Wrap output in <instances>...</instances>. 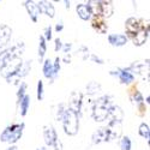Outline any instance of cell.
Instances as JSON below:
<instances>
[{"mask_svg": "<svg viewBox=\"0 0 150 150\" xmlns=\"http://www.w3.org/2000/svg\"><path fill=\"white\" fill-rule=\"evenodd\" d=\"M125 29H126V37L130 39L134 46H143L149 37V22L131 17L125 22Z\"/></svg>", "mask_w": 150, "mask_h": 150, "instance_id": "1", "label": "cell"}, {"mask_svg": "<svg viewBox=\"0 0 150 150\" xmlns=\"http://www.w3.org/2000/svg\"><path fill=\"white\" fill-rule=\"evenodd\" d=\"M60 120L62 122V127H64V131H65L66 134H69V136L77 134V132L79 130L78 114H76L74 112H72L69 108H66L64 110V113H62Z\"/></svg>", "mask_w": 150, "mask_h": 150, "instance_id": "2", "label": "cell"}, {"mask_svg": "<svg viewBox=\"0 0 150 150\" xmlns=\"http://www.w3.org/2000/svg\"><path fill=\"white\" fill-rule=\"evenodd\" d=\"M22 65H23V61L21 57H12L0 66V73H1V76L6 81L10 82L12 77L17 76L19 73Z\"/></svg>", "mask_w": 150, "mask_h": 150, "instance_id": "3", "label": "cell"}, {"mask_svg": "<svg viewBox=\"0 0 150 150\" xmlns=\"http://www.w3.org/2000/svg\"><path fill=\"white\" fill-rule=\"evenodd\" d=\"M24 127H25L24 122L8 125V126L5 127V130L1 132V134H0V141L10 143V144H13V143L18 142L23 134Z\"/></svg>", "mask_w": 150, "mask_h": 150, "instance_id": "4", "label": "cell"}, {"mask_svg": "<svg viewBox=\"0 0 150 150\" xmlns=\"http://www.w3.org/2000/svg\"><path fill=\"white\" fill-rule=\"evenodd\" d=\"M112 105L108 96H103L96 100V102L93 107V118L96 121H103L109 117V109Z\"/></svg>", "mask_w": 150, "mask_h": 150, "instance_id": "5", "label": "cell"}, {"mask_svg": "<svg viewBox=\"0 0 150 150\" xmlns=\"http://www.w3.org/2000/svg\"><path fill=\"white\" fill-rule=\"evenodd\" d=\"M43 138H45V142L48 146H52V148H55L57 145H59L61 142L59 141V137L57 134V131L54 130L53 126H45L43 127Z\"/></svg>", "mask_w": 150, "mask_h": 150, "instance_id": "6", "label": "cell"}, {"mask_svg": "<svg viewBox=\"0 0 150 150\" xmlns=\"http://www.w3.org/2000/svg\"><path fill=\"white\" fill-rule=\"evenodd\" d=\"M23 49H24V45L23 43H18V45H16L13 47L3 51L1 53H0V66H1L6 60H8L12 57H21Z\"/></svg>", "mask_w": 150, "mask_h": 150, "instance_id": "7", "label": "cell"}, {"mask_svg": "<svg viewBox=\"0 0 150 150\" xmlns=\"http://www.w3.org/2000/svg\"><path fill=\"white\" fill-rule=\"evenodd\" d=\"M112 76H117L122 84H131L134 81V74L127 69H118L115 71H110Z\"/></svg>", "mask_w": 150, "mask_h": 150, "instance_id": "8", "label": "cell"}, {"mask_svg": "<svg viewBox=\"0 0 150 150\" xmlns=\"http://www.w3.org/2000/svg\"><path fill=\"white\" fill-rule=\"evenodd\" d=\"M82 100H83V94L79 91H74L71 94L69 98V109L74 112L76 114H79L81 108H82Z\"/></svg>", "mask_w": 150, "mask_h": 150, "instance_id": "9", "label": "cell"}, {"mask_svg": "<svg viewBox=\"0 0 150 150\" xmlns=\"http://www.w3.org/2000/svg\"><path fill=\"white\" fill-rule=\"evenodd\" d=\"M115 137L113 136L107 127L98 129L94 134H93V142L94 143H101V142H109L112 139H114Z\"/></svg>", "mask_w": 150, "mask_h": 150, "instance_id": "10", "label": "cell"}, {"mask_svg": "<svg viewBox=\"0 0 150 150\" xmlns=\"http://www.w3.org/2000/svg\"><path fill=\"white\" fill-rule=\"evenodd\" d=\"M113 3L112 1H98V16L109 18L113 15Z\"/></svg>", "mask_w": 150, "mask_h": 150, "instance_id": "11", "label": "cell"}, {"mask_svg": "<svg viewBox=\"0 0 150 150\" xmlns=\"http://www.w3.org/2000/svg\"><path fill=\"white\" fill-rule=\"evenodd\" d=\"M37 4V7H39V11L40 13H45L47 15L49 18H53L54 15H55V8L53 6L52 3L49 1H46V0H41V1L36 3Z\"/></svg>", "mask_w": 150, "mask_h": 150, "instance_id": "12", "label": "cell"}, {"mask_svg": "<svg viewBox=\"0 0 150 150\" xmlns=\"http://www.w3.org/2000/svg\"><path fill=\"white\" fill-rule=\"evenodd\" d=\"M24 7L27 8L28 13L30 16V19L34 23H36L37 21H39L40 11H39V7H37V4L35 1H31V0H29V1H25V3H24Z\"/></svg>", "mask_w": 150, "mask_h": 150, "instance_id": "13", "label": "cell"}, {"mask_svg": "<svg viewBox=\"0 0 150 150\" xmlns=\"http://www.w3.org/2000/svg\"><path fill=\"white\" fill-rule=\"evenodd\" d=\"M108 42L114 47H121L127 43V37L124 34H110L108 35Z\"/></svg>", "mask_w": 150, "mask_h": 150, "instance_id": "14", "label": "cell"}, {"mask_svg": "<svg viewBox=\"0 0 150 150\" xmlns=\"http://www.w3.org/2000/svg\"><path fill=\"white\" fill-rule=\"evenodd\" d=\"M91 25H93V28H94L97 33H100V34H106V31H107V29H108L107 24H106V22H105V18L101 17V16H94V18H93V21H91Z\"/></svg>", "mask_w": 150, "mask_h": 150, "instance_id": "15", "label": "cell"}, {"mask_svg": "<svg viewBox=\"0 0 150 150\" xmlns=\"http://www.w3.org/2000/svg\"><path fill=\"white\" fill-rule=\"evenodd\" d=\"M11 35H12V29L8 25H6V24L0 25V48L8 43Z\"/></svg>", "mask_w": 150, "mask_h": 150, "instance_id": "16", "label": "cell"}, {"mask_svg": "<svg viewBox=\"0 0 150 150\" xmlns=\"http://www.w3.org/2000/svg\"><path fill=\"white\" fill-rule=\"evenodd\" d=\"M76 10H77V13H78V16H79L81 19H83V21H89V19L91 18L90 8H89V6L86 5V4H79V5H77Z\"/></svg>", "mask_w": 150, "mask_h": 150, "instance_id": "17", "label": "cell"}, {"mask_svg": "<svg viewBox=\"0 0 150 150\" xmlns=\"http://www.w3.org/2000/svg\"><path fill=\"white\" fill-rule=\"evenodd\" d=\"M43 74H45V77L48 78V79H51L52 82L54 81V77H53V65H52V61L49 60V59H46L43 60Z\"/></svg>", "mask_w": 150, "mask_h": 150, "instance_id": "18", "label": "cell"}, {"mask_svg": "<svg viewBox=\"0 0 150 150\" xmlns=\"http://www.w3.org/2000/svg\"><path fill=\"white\" fill-rule=\"evenodd\" d=\"M129 95H130V100H131V101H132L133 103L141 105V103H143V101H144V98H143L142 94H141L138 90H137L136 86H132V88L130 89Z\"/></svg>", "mask_w": 150, "mask_h": 150, "instance_id": "19", "label": "cell"}, {"mask_svg": "<svg viewBox=\"0 0 150 150\" xmlns=\"http://www.w3.org/2000/svg\"><path fill=\"white\" fill-rule=\"evenodd\" d=\"M19 107H21V110H19V113L22 117H25L27 113H28V109H29V106H30V96L29 95H25L24 96L21 101L18 102Z\"/></svg>", "mask_w": 150, "mask_h": 150, "instance_id": "20", "label": "cell"}, {"mask_svg": "<svg viewBox=\"0 0 150 150\" xmlns=\"http://www.w3.org/2000/svg\"><path fill=\"white\" fill-rule=\"evenodd\" d=\"M46 52H47L46 40L43 39V36H40V41H39V59H40V61H43L45 60Z\"/></svg>", "mask_w": 150, "mask_h": 150, "instance_id": "21", "label": "cell"}, {"mask_svg": "<svg viewBox=\"0 0 150 150\" xmlns=\"http://www.w3.org/2000/svg\"><path fill=\"white\" fill-rule=\"evenodd\" d=\"M138 132H139V134L143 137V138H145V139L150 138V130H149V125L148 124H145V122L141 124L139 129H138Z\"/></svg>", "mask_w": 150, "mask_h": 150, "instance_id": "22", "label": "cell"}, {"mask_svg": "<svg viewBox=\"0 0 150 150\" xmlns=\"http://www.w3.org/2000/svg\"><path fill=\"white\" fill-rule=\"evenodd\" d=\"M131 146H132V143H131L130 137H127V136L121 137V139H120V148L122 150H131Z\"/></svg>", "mask_w": 150, "mask_h": 150, "instance_id": "23", "label": "cell"}, {"mask_svg": "<svg viewBox=\"0 0 150 150\" xmlns=\"http://www.w3.org/2000/svg\"><path fill=\"white\" fill-rule=\"evenodd\" d=\"M86 89H88V93H89V94H95V93H97V91L101 90V85L97 84L96 82H91V83L88 84Z\"/></svg>", "mask_w": 150, "mask_h": 150, "instance_id": "24", "label": "cell"}, {"mask_svg": "<svg viewBox=\"0 0 150 150\" xmlns=\"http://www.w3.org/2000/svg\"><path fill=\"white\" fill-rule=\"evenodd\" d=\"M25 91H27V84H25V83H22L21 86H19V89H18V93H17V98H18L17 102H19L21 100L27 95Z\"/></svg>", "mask_w": 150, "mask_h": 150, "instance_id": "25", "label": "cell"}, {"mask_svg": "<svg viewBox=\"0 0 150 150\" xmlns=\"http://www.w3.org/2000/svg\"><path fill=\"white\" fill-rule=\"evenodd\" d=\"M43 82L40 79L37 82V100L39 101H42L43 100Z\"/></svg>", "mask_w": 150, "mask_h": 150, "instance_id": "26", "label": "cell"}, {"mask_svg": "<svg viewBox=\"0 0 150 150\" xmlns=\"http://www.w3.org/2000/svg\"><path fill=\"white\" fill-rule=\"evenodd\" d=\"M52 65H53V77H54V79H55V78L58 77L59 71H60V59L57 58L55 61L52 62Z\"/></svg>", "mask_w": 150, "mask_h": 150, "instance_id": "27", "label": "cell"}, {"mask_svg": "<svg viewBox=\"0 0 150 150\" xmlns=\"http://www.w3.org/2000/svg\"><path fill=\"white\" fill-rule=\"evenodd\" d=\"M42 36H43V39L46 40V42L52 40V27H51V25L46 28V30H45V35H42Z\"/></svg>", "mask_w": 150, "mask_h": 150, "instance_id": "28", "label": "cell"}, {"mask_svg": "<svg viewBox=\"0 0 150 150\" xmlns=\"http://www.w3.org/2000/svg\"><path fill=\"white\" fill-rule=\"evenodd\" d=\"M138 108H139V112H138V115H139V117H143V115L145 114V112H146V108H145L144 103H141V105H138Z\"/></svg>", "mask_w": 150, "mask_h": 150, "instance_id": "29", "label": "cell"}, {"mask_svg": "<svg viewBox=\"0 0 150 150\" xmlns=\"http://www.w3.org/2000/svg\"><path fill=\"white\" fill-rule=\"evenodd\" d=\"M55 52H58L59 51V49H62V43H61V40L59 39V37H58V39H55Z\"/></svg>", "mask_w": 150, "mask_h": 150, "instance_id": "30", "label": "cell"}, {"mask_svg": "<svg viewBox=\"0 0 150 150\" xmlns=\"http://www.w3.org/2000/svg\"><path fill=\"white\" fill-rule=\"evenodd\" d=\"M62 29H64V23H62V21H60V22H58V23H57V25H55V30L59 33V31H61Z\"/></svg>", "mask_w": 150, "mask_h": 150, "instance_id": "31", "label": "cell"}, {"mask_svg": "<svg viewBox=\"0 0 150 150\" xmlns=\"http://www.w3.org/2000/svg\"><path fill=\"white\" fill-rule=\"evenodd\" d=\"M91 59H93L95 62H97V64H103V60L100 59V58H97L96 55H91Z\"/></svg>", "mask_w": 150, "mask_h": 150, "instance_id": "32", "label": "cell"}, {"mask_svg": "<svg viewBox=\"0 0 150 150\" xmlns=\"http://www.w3.org/2000/svg\"><path fill=\"white\" fill-rule=\"evenodd\" d=\"M17 149H18V148H17L16 145H12V146H10V148L6 149V150H17Z\"/></svg>", "mask_w": 150, "mask_h": 150, "instance_id": "33", "label": "cell"}, {"mask_svg": "<svg viewBox=\"0 0 150 150\" xmlns=\"http://www.w3.org/2000/svg\"><path fill=\"white\" fill-rule=\"evenodd\" d=\"M65 4H66V8H69L70 7V1H65Z\"/></svg>", "mask_w": 150, "mask_h": 150, "instance_id": "34", "label": "cell"}, {"mask_svg": "<svg viewBox=\"0 0 150 150\" xmlns=\"http://www.w3.org/2000/svg\"><path fill=\"white\" fill-rule=\"evenodd\" d=\"M37 150H47V149H46V146H42V148H39Z\"/></svg>", "mask_w": 150, "mask_h": 150, "instance_id": "35", "label": "cell"}]
</instances>
